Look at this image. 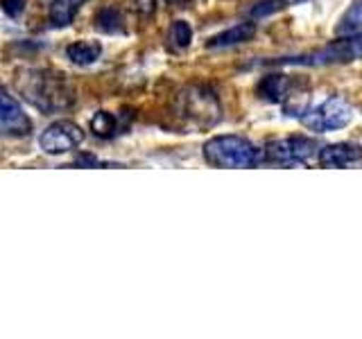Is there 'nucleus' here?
I'll use <instances>...</instances> for the list:
<instances>
[{"mask_svg":"<svg viewBox=\"0 0 362 339\" xmlns=\"http://www.w3.org/2000/svg\"><path fill=\"white\" fill-rule=\"evenodd\" d=\"M0 5H3L5 14L11 18H16L25 11V0H0Z\"/></svg>","mask_w":362,"mask_h":339,"instance_id":"nucleus-16","label":"nucleus"},{"mask_svg":"<svg viewBox=\"0 0 362 339\" xmlns=\"http://www.w3.org/2000/svg\"><path fill=\"white\" fill-rule=\"evenodd\" d=\"M170 41H173L177 48H186L192 41V30L186 20H175L173 28H170Z\"/></svg>","mask_w":362,"mask_h":339,"instance_id":"nucleus-15","label":"nucleus"},{"mask_svg":"<svg viewBox=\"0 0 362 339\" xmlns=\"http://www.w3.org/2000/svg\"><path fill=\"white\" fill-rule=\"evenodd\" d=\"M165 3H173V5H179V3H186V0H165Z\"/></svg>","mask_w":362,"mask_h":339,"instance_id":"nucleus-17","label":"nucleus"},{"mask_svg":"<svg viewBox=\"0 0 362 339\" xmlns=\"http://www.w3.org/2000/svg\"><path fill=\"white\" fill-rule=\"evenodd\" d=\"M98 28L102 32H120L122 30V16H120V11L118 9H113V7H107V9H102L100 14H98Z\"/></svg>","mask_w":362,"mask_h":339,"instance_id":"nucleus-14","label":"nucleus"},{"mask_svg":"<svg viewBox=\"0 0 362 339\" xmlns=\"http://www.w3.org/2000/svg\"><path fill=\"white\" fill-rule=\"evenodd\" d=\"M320 154V145L313 138L305 136H290V138H281L267 145L265 158L281 165H297V163H308Z\"/></svg>","mask_w":362,"mask_h":339,"instance_id":"nucleus-4","label":"nucleus"},{"mask_svg":"<svg viewBox=\"0 0 362 339\" xmlns=\"http://www.w3.org/2000/svg\"><path fill=\"white\" fill-rule=\"evenodd\" d=\"M68 59L77 66H90L100 59L102 54V43L100 41H75L68 45Z\"/></svg>","mask_w":362,"mask_h":339,"instance_id":"nucleus-10","label":"nucleus"},{"mask_svg":"<svg viewBox=\"0 0 362 339\" xmlns=\"http://www.w3.org/2000/svg\"><path fill=\"white\" fill-rule=\"evenodd\" d=\"M90 131H95L102 138H109L116 131V118L107 111H98L93 118H90Z\"/></svg>","mask_w":362,"mask_h":339,"instance_id":"nucleus-13","label":"nucleus"},{"mask_svg":"<svg viewBox=\"0 0 362 339\" xmlns=\"http://www.w3.org/2000/svg\"><path fill=\"white\" fill-rule=\"evenodd\" d=\"M362 56V32L349 34V37L333 41L324 48L301 54V56H288V59H276L272 64L281 66H331V64H349Z\"/></svg>","mask_w":362,"mask_h":339,"instance_id":"nucleus-2","label":"nucleus"},{"mask_svg":"<svg viewBox=\"0 0 362 339\" xmlns=\"http://www.w3.org/2000/svg\"><path fill=\"white\" fill-rule=\"evenodd\" d=\"M339 37H349V34H360L362 32V0H356L349 7L346 14L339 18V25L335 28Z\"/></svg>","mask_w":362,"mask_h":339,"instance_id":"nucleus-12","label":"nucleus"},{"mask_svg":"<svg viewBox=\"0 0 362 339\" xmlns=\"http://www.w3.org/2000/svg\"><path fill=\"white\" fill-rule=\"evenodd\" d=\"M84 143V131L73 120H57L41 133L39 145L45 154H66Z\"/></svg>","mask_w":362,"mask_h":339,"instance_id":"nucleus-5","label":"nucleus"},{"mask_svg":"<svg viewBox=\"0 0 362 339\" xmlns=\"http://www.w3.org/2000/svg\"><path fill=\"white\" fill-rule=\"evenodd\" d=\"M0 131L11 136H28L32 131V120L25 116L18 102L0 90Z\"/></svg>","mask_w":362,"mask_h":339,"instance_id":"nucleus-6","label":"nucleus"},{"mask_svg":"<svg viewBox=\"0 0 362 339\" xmlns=\"http://www.w3.org/2000/svg\"><path fill=\"white\" fill-rule=\"evenodd\" d=\"M258 95L267 102H286L292 95V82L288 75H267L260 79Z\"/></svg>","mask_w":362,"mask_h":339,"instance_id":"nucleus-8","label":"nucleus"},{"mask_svg":"<svg viewBox=\"0 0 362 339\" xmlns=\"http://www.w3.org/2000/svg\"><path fill=\"white\" fill-rule=\"evenodd\" d=\"M320 163L326 167H344L362 158V150L358 145L351 143H337V145H326L320 150Z\"/></svg>","mask_w":362,"mask_h":339,"instance_id":"nucleus-7","label":"nucleus"},{"mask_svg":"<svg viewBox=\"0 0 362 339\" xmlns=\"http://www.w3.org/2000/svg\"><path fill=\"white\" fill-rule=\"evenodd\" d=\"M256 34V23H238L235 28L224 30L218 37L209 41V48H229V45H238L249 41Z\"/></svg>","mask_w":362,"mask_h":339,"instance_id":"nucleus-9","label":"nucleus"},{"mask_svg":"<svg viewBox=\"0 0 362 339\" xmlns=\"http://www.w3.org/2000/svg\"><path fill=\"white\" fill-rule=\"evenodd\" d=\"M354 120V109H351L349 102L342 97H328L322 105H317L315 109H308L301 116V122L308 127L310 131H335L342 129Z\"/></svg>","mask_w":362,"mask_h":339,"instance_id":"nucleus-3","label":"nucleus"},{"mask_svg":"<svg viewBox=\"0 0 362 339\" xmlns=\"http://www.w3.org/2000/svg\"><path fill=\"white\" fill-rule=\"evenodd\" d=\"M86 0H52L50 3V20L52 25L64 28L71 25L73 18L77 16L79 7H82Z\"/></svg>","mask_w":362,"mask_h":339,"instance_id":"nucleus-11","label":"nucleus"},{"mask_svg":"<svg viewBox=\"0 0 362 339\" xmlns=\"http://www.w3.org/2000/svg\"><path fill=\"white\" fill-rule=\"evenodd\" d=\"M204 158L215 167H254L265 154L243 136H215L204 145Z\"/></svg>","mask_w":362,"mask_h":339,"instance_id":"nucleus-1","label":"nucleus"}]
</instances>
